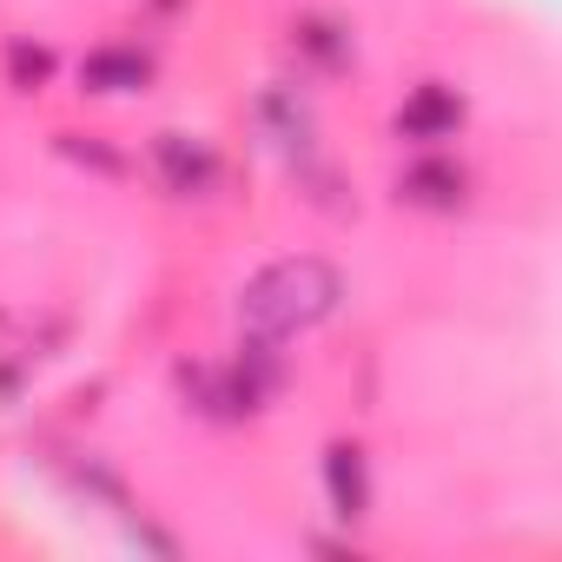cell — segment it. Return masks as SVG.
Wrapping results in <instances>:
<instances>
[{
    "label": "cell",
    "instance_id": "cell-1",
    "mask_svg": "<svg viewBox=\"0 0 562 562\" xmlns=\"http://www.w3.org/2000/svg\"><path fill=\"white\" fill-rule=\"evenodd\" d=\"M345 299V278L338 265L299 251V258H278L265 271L245 278V292H238V331L245 338H271V345H285L312 325H325Z\"/></svg>",
    "mask_w": 562,
    "mask_h": 562
},
{
    "label": "cell",
    "instance_id": "cell-2",
    "mask_svg": "<svg viewBox=\"0 0 562 562\" xmlns=\"http://www.w3.org/2000/svg\"><path fill=\"white\" fill-rule=\"evenodd\" d=\"M463 120H470V106H463V93L457 87H443V80H424V87H411L404 100H397V113H391V133L404 139V146H450L457 133H463Z\"/></svg>",
    "mask_w": 562,
    "mask_h": 562
},
{
    "label": "cell",
    "instance_id": "cell-3",
    "mask_svg": "<svg viewBox=\"0 0 562 562\" xmlns=\"http://www.w3.org/2000/svg\"><path fill=\"white\" fill-rule=\"evenodd\" d=\"M397 205H417V212H457V205H470V166L450 159L443 146H424L397 172Z\"/></svg>",
    "mask_w": 562,
    "mask_h": 562
},
{
    "label": "cell",
    "instance_id": "cell-4",
    "mask_svg": "<svg viewBox=\"0 0 562 562\" xmlns=\"http://www.w3.org/2000/svg\"><path fill=\"white\" fill-rule=\"evenodd\" d=\"M153 54L146 47H133V41H106V47H87L80 54V67H74V80H80V93H100V100H126V93H146L153 87Z\"/></svg>",
    "mask_w": 562,
    "mask_h": 562
},
{
    "label": "cell",
    "instance_id": "cell-5",
    "mask_svg": "<svg viewBox=\"0 0 562 562\" xmlns=\"http://www.w3.org/2000/svg\"><path fill=\"white\" fill-rule=\"evenodd\" d=\"M153 172L166 179L172 199H205L218 186V153L199 133H159L153 139Z\"/></svg>",
    "mask_w": 562,
    "mask_h": 562
},
{
    "label": "cell",
    "instance_id": "cell-6",
    "mask_svg": "<svg viewBox=\"0 0 562 562\" xmlns=\"http://www.w3.org/2000/svg\"><path fill=\"white\" fill-rule=\"evenodd\" d=\"M318 470H325V503H331V516H338L345 529L364 522V516H371V457H364V443L331 437Z\"/></svg>",
    "mask_w": 562,
    "mask_h": 562
},
{
    "label": "cell",
    "instance_id": "cell-7",
    "mask_svg": "<svg viewBox=\"0 0 562 562\" xmlns=\"http://www.w3.org/2000/svg\"><path fill=\"white\" fill-rule=\"evenodd\" d=\"M0 67H8V87L14 93H47L54 74H60V54L47 41H34V34H14L8 54H0Z\"/></svg>",
    "mask_w": 562,
    "mask_h": 562
},
{
    "label": "cell",
    "instance_id": "cell-8",
    "mask_svg": "<svg viewBox=\"0 0 562 562\" xmlns=\"http://www.w3.org/2000/svg\"><path fill=\"white\" fill-rule=\"evenodd\" d=\"M292 34H299V54H305L318 74H338V67H351V34H345L331 14H305Z\"/></svg>",
    "mask_w": 562,
    "mask_h": 562
},
{
    "label": "cell",
    "instance_id": "cell-9",
    "mask_svg": "<svg viewBox=\"0 0 562 562\" xmlns=\"http://www.w3.org/2000/svg\"><path fill=\"white\" fill-rule=\"evenodd\" d=\"M54 146H60L74 166L100 172V179H126V172H133V159H126V153H113V146H100V139H87V133H60Z\"/></svg>",
    "mask_w": 562,
    "mask_h": 562
}]
</instances>
